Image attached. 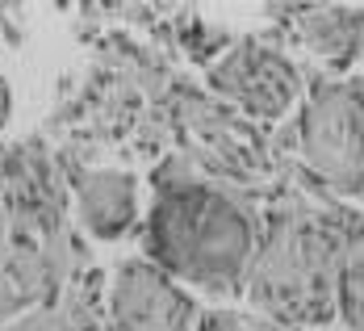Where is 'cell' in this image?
<instances>
[{
	"label": "cell",
	"mask_w": 364,
	"mask_h": 331,
	"mask_svg": "<svg viewBox=\"0 0 364 331\" xmlns=\"http://www.w3.org/2000/svg\"><path fill=\"white\" fill-rule=\"evenodd\" d=\"M155 226H159V248L181 268L201 273V277L230 273L247 248L243 222L214 197H201V193L172 201Z\"/></svg>",
	"instance_id": "6da1fadb"
}]
</instances>
